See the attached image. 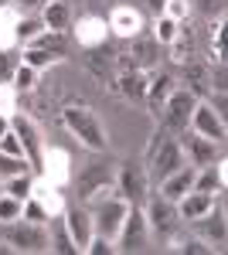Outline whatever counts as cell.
<instances>
[{
    "label": "cell",
    "instance_id": "cell-33",
    "mask_svg": "<svg viewBox=\"0 0 228 255\" xmlns=\"http://www.w3.org/2000/svg\"><path fill=\"white\" fill-rule=\"evenodd\" d=\"M31 187H34L31 174H17V177H7V184H3V194L17 197V201H27V197H31Z\"/></svg>",
    "mask_w": 228,
    "mask_h": 255
},
{
    "label": "cell",
    "instance_id": "cell-12",
    "mask_svg": "<svg viewBox=\"0 0 228 255\" xmlns=\"http://www.w3.org/2000/svg\"><path fill=\"white\" fill-rule=\"evenodd\" d=\"M10 129L17 133L20 146H24V157H27V163L31 167H41V153H44V143H41V133L38 126H34V119L20 116V113H14L10 116Z\"/></svg>",
    "mask_w": 228,
    "mask_h": 255
},
{
    "label": "cell",
    "instance_id": "cell-6",
    "mask_svg": "<svg viewBox=\"0 0 228 255\" xmlns=\"http://www.w3.org/2000/svg\"><path fill=\"white\" fill-rule=\"evenodd\" d=\"M113 180H116V174H113V167H109V163H89V167L75 177L78 197H82V201H95V204H99L102 197H109V191H116Z\"/></svg>",
    "mask_w": 228,
    "mask_h": 255
},
{
    "label": "cell",
    "instance_id": "cell-36",
    "mask_svg": "<svg viewBox=\"0 0 228 255\" xmlns=\"http://www.w3.org/2000/svg\"><path fill=\"white\" fill-rule=\"evenodd\" d=\"M31 170V163L24 157H10V153H3L0 150V177L7 180V177H17V174H27Z\"/></svg>",
    "mask_w": 228,
    "mask_h": 255
},
{
    "label": "cell",
    "instance_id": "cell-37",
    "mask_svg": "<svg viewBox=\"0 0 228 255\" xmlns=\"http://www.w3.org/2000/svg\"><path fill=\"white\" fill-rule=\"evenodd\" d=\"M17 65H20V51H14V48H0V85L14 79Z\"/></svg>",
    "mask_w": 228,
    "mask_h": 255
},
{
    "label": "cell",
    "instance_id": "cell-30",
    "mask_svg": "<svg viewBox=\"0 0 228 255\" xmlns=\"http://www.w3.org/2000/svg\"><path fill=\"white\" fill-rule=\"evenodd\" d=\"M177 31H181V24H177L174 17L157 14V24H153V41H157V44H164V48H167V44L177 38Z\"/></svg>",
    "mask_w": 228,
    "mask_h": 255
},
{
    "label": "cell",
    "instance_id": "cell-39",
    "mask_svg": "<svg viewBox=\"0 0 228 255\" xmlns=\"http://www.w3.org/2000/svg\"><path fill=\"white\" fill-rule=\"evenodd\" d=\"M20 218H27V221H38V225H48V221H51V215L41 208L34 197H27V201H24V211H20Z\"/></svg>",
    "mask_w": 228,
    "mask_h": 255
},
{
    "label": "cell",
    "instance_id": "cell-2",
    "mask_svg": "<svg viewBox=\"0 0 228 255\" xmlns=\"http://www.w3.org/2000/svg\"><path fill=\"white\" fill-rule=\"evenodd\" d=\"M3 242L10 245V252H51L48 228L38 225V221H27V218L10 221L7 232H3Z\"/></svg>",
    "mask_w": 228,
    "mask_h": 255
},
{
    "label": "cell",
    "instance_id": "cell-8",
    "mask_svg": "<svg viewBox=\"0 0 228 255\" xmlns=\"http://www.w3.org/2000/svg\"><path fill=\"white\" fill-rule=\"evenodd\" d=\"M113 187L119 191V197L126 201V204H143L147 201V187H150V177H147V170L140 167V163H123L119 170H116V180Z\"/></svg>",
    "mask_w": 228,
    "mask_h": 255
},
{
    "label": "cell",
    "instance_id": "cell-15",
    "mask_svg": "<svg viewBox=\"0 0 228 255\" xmlns=\"http://www.w3.org/2000/svg\"><path fill=\"white\" fill-rule=\"evenodd\" d=\"M61 221H65V228H68V235L75 242L78 252H85V245L92 242L95 228H92V211L89 208H65L61 211Z\"/></svg>",
    "mask_w": 228,
    "mask_h": 255
},
{
    "label": "cell",
    "instance_id": "cell-9",
    "mask_svg": "<svg viewBox=\"0 0 228 255\" xmlns=\"http://www.w3.org/2000/svg\"><path fill=\"white\" fill-rule=\"evenodd\" d=\"M116 61H119L123 68L153 72V68L160 65V44H157L153 38H143V34H136V38H130L126 51H123V55H116Z\"/></svg>",
    "mask_w": 228,
    "mask_h": 255
},
{
    "label": "cell",
    "instance_id": "cell-4",
    "mask_svg": "<svg viewBox=\"0 0 228 255\" xmlns=\"http://www.w3.org/2000/svg\"><path fill=\"white\" fill-rule=\"evenodd\" d=\"M143 218H147V228H150V235H157V238H171L174 235V228H177V204L174 201H167L164 194H153V197H147L143 204Z\"/></svg>",
    "mask_w": 228,
    "mask_h": 255
},
{
    "label": "cell",
    "instance_id": "cell-31",
    "mask_svg": "<svg viewBox=\"0 0 228 255\" xmlns=\"http://www.w3.org/2000/svg\"><path fill=\"white\" fill-rule=\"evenodd\" d=\"M167 48H171V58L174 61H188L191 55H194V38H191V31H188V27H181L177 38H174Z\"/></svg>",
    "mask_w": 228,
    "mask_h": 255
},
{
    "label": "cell",
    "instance_id": "cell-42",
    "mask_svg": "<svg viewBox=\"0 0 228 255\" xmlns=\"http://www.w3.org/2000/svg\"><path fill=\"white\" fill-rule=\"evenodd\" d=\"M174 252H184V255H208L211 245H205L201 238H191V242H177V245H174Z\"/></svg>",
    "mask_w": 228,
    "mask_h": 255
},
{
    "label": "cell",
    "instance_id": "cell-18",
    "mask_svg": "<svg viewBox=\"0 0 228 255\" xmlns=\"http://www.w3.org/2000/svg\"><path fill=\"white\" fill-rule=\"evenodd\" d=\"M75 38H78V48L92 51V48H102V44H106L109 27H106V20H102V17L85 14V17H78V24H75Z\"/></svg>",
    "mask_w": 228,
    "mask_h": 255
},
{
    "label": "cell",
    "instance_id": "cell-24",
    "mask_svg": "<svg viewBox=\"0 0 228 255\" xmlns=\"http://www.w3.org/2000/svg\"><path fill=\"white\" fill-rule=\"evenodd\" d=\"M17 20H20V10L10 7V0L0 7V48H14L17 44Z\"/></svg>",
    "mask_w": 228,
    "mask_h": 255
},
{
    "label": "cell",
    "instance_id": "cell-40",
    "mask_svg": "<svg viewBox=\"0 0 228 255\" xmlns=\"http://www.w3.org/2000/svg\"><path fill=\"white\" fill-rule=\"evenodd\" d=\"M14 102H17V89L10 82H3L0 85V113L3 116H14Z\"/></svg>",
    "mask_w": 228,
    "mask_h": 255
},
{
    "label": "cell",
    "instance_id": "cell-11",
    "mask_svg": "<svg viewBox=\"0 0 228 255\" xmlns=\"http://www.w3.org/2000/svg\"><path fill=\"white\" fill-rule=\"evenodd\" d=\"M188 126H191V133H198V136H205V139H215L218 146L225 143V133H228V129H225V119L218 116L208 102H198V106H194Z\"/></svg>",
    "mask_w": 228,
    "mask_h": 255
},
{
    "label": "cell",
    "instance_id": "cell-1",
    "mask_svg": "<svg viewBox=\"0 0 228 255\" xmlns=\"http://www.w3.org/2000/svg\"><path fill=\"white\" fill-rule=\"evenodd\" d=\"M61 123H65V129H68L85 150L102 153V150L109 146V136H106L102 119L95 116L89 106H68V109H61Z\"/></svg>",
    "mask_w": 228,
    "mask_h": 255
},
{
    "label": "cell",
    "instance_id": "cell-21",
    "mask_svg": "<svg viewBox=\"0 0 228 255\" xmlns=\"http://www.w3.org/2000/svg\"><path fill=\"white\" fill-rule=\"evenodd\" d=\"M191 191H201V194H218V191H225V163L215 160L208 167H198Z\"/></svg>",
    "mask_w": 228,
    "mask_h": 255
},
{
    "label": "cell",
    "instance_id": "cell-26",
    "mask_svg": "<svg viewBox=\"0 0 228 255\" xmlns=\"http://www.w3.org/2000/svg\"><path fill=\"white\" fill-rule=\"evenodd\" d=\"M194 225H201V232L215 242V245H222L225 242V211L222 208H211V211H205V215L198 218Z\"/></svg>",
    "mask_w": 228,
    "mask_h": 255
},
{
    "label": "cell",
    "instance_id": "cell-20",
    "mask_svg": "<svg viewBox=\"0 0 228 255\" xmlns=\"http://www.w3.org/2000/svg\"><path fill=\"white\" fill-rule=\"evenodd\" d=\"M41 24H44V31H61V34H68V27H72V7H68L65 0H44V7H41Z\"/></svg>",
    "mask_w": 228,
    "mask_h": 255
},
{
    "label": "cell",
    "instance_id": "cell-27",
    "mask_svg": "<svg viewBox=\"0 0 228 255\" xmlns=\"http://www.w3.org/2000/svg\"><path fill=\"white\" fill-rule=\"evenodd\" d=\"M48 238H51V252H61V255H75V242H72V235H68V228H65V221H61V215L51 218V232H48Z\"/></svg>",
    "mask_w": 228,
    "mask_h": 255
},
{
    "label": "cell",
    "instance_id": "cell-14",
    "mask_svg": "<svg viewBox=\"0 0 228 255\" xmlns=\"http://www.w3.org/2000/svg\"><path fill=\"white\" fill-rule=\"evenodd\" d=\"M41 174L48 184H55V187H65L68 180H72V157H68V150H61V146H51V150H44L41 153Z\"/></svg>",
    "mask_w": 228,
    "mask_h": 255
},
{
    "label": "cell",
    "instance_id": "cell-29",
    "mask_svg": "<svg viewBox=\"0 0 228 255\" xmlns=\"http://www.w3.org/2000/svg\"><path fill=\"white\" fill-rule=\"evenodd\" d=\"M20 61L41 72V68H48V65H55V61H61V58H58V55H51V51H44V48H34V44H24V51H20Z\"/></svg>",
    "mask_w": 228,
    "mask_h": 255
},
{
    "label": "cell",
    "instance_id": "cell-34",
    "mask_svg": "<svg viewBox=\"0 0 228 255\" xmlns=\"http://www.w3.org/2000/svg\"><path fill=\"white\" fill-rule=\"evenodd\" d=\"M188 10L191 14H201L208 20H218L225 14V0H188Z\"/></svg>",
    "mask_w": 228,
    "mask_h": 255
},
{
    "label": "cell",
    "instance_id": "cell-50",
    "mask_svg": "<svg viewBox=\"0 0 228 255\" xmlns=\"http://www.w3.org/2000/svg\"><path fill=\"white\" fill-rule=\"evenodd\" d=\"M0 194H3V184H0Z\"/></svg>",
    "mask_w": 228,
    "mask_h": 255
},
{
    "label": "cell",
    "instance_id": "cell-47",
    "mask_svg": "<svg viewBox=\"0 0 228 255\" xmlns=\"http://www.w3.org/2000/svg\"><path fill=\"white\" fill-rule=\"evenodd\" d=\"M7 129H10V116H3V113H0V136H3Z\"/></svg>",
    "mask_w": 228,
    "mask_h": 255
},
{
    "label": "cell",
    "instance_id": "cell-41",
    "mask_svg": "<svg viewBox=\"0 0 228 255\" xmlns=\"http://www.w3.org/2000/svg\"><path fill=\"white\" fill-rule=\"evenodd\" d=\"M0 150H3V153H10V157H24V146H20V139H17L14 129H7V133L0 136ZM24 160H27V157H24Z\"/></svg>",
    "mask_w": 228,
    "mask_h": 255
},
{
    "label": "cell",
    "instance_id": "cell-32",
    "mask_svg": "<svg viewBox=\"0 0 228 255\" xmlns=\"http://www.w3.org/2000/svg\"><path fill=\"white\" fill-rule=\"evenodd\" d=\"M41 31H44L41 17H34V14H20V20H17V44H27V41H34Z\"/></svg>",
    "mask_w": 228,
    "mask_h": 255
},
{
    "label": "cell",
    "instance_id": "cell-43",
    "mask_svg": "<svg viewBox=\"0 0 228 255\" xmlns=\"http://www.w3.org/2000/svg\"><path fill=\"white\" fill-rule=\"evenodd\" d=\"M164 14H167V17H174L177 24H181V20L191 14V10H188V0H167V3H164Z\"/></svg>",
    "mask_w": 228,
    "mask_h": 255
},
{
    "label": "cell",
    "instance_id": "cell-44",
    "mask_svg": "<svg viewBox=\"0 0 228 255\" xmlns=\"http://www.w3.org/2000/svg\"><path fill=\"white\" fill-rule=\"evenodd\" d=\"M85 252H89V255H113L116 245H113V242H106L102 235H92V242L85 245Z\"/></svg>",
    "mask_w": 228,
    "mask_h": 255
},
{
    "label": "cell",
    "instance_id": "cell-10",
    "mask_svg": "<svg viewBox=\"0 0 228 255\" xmlns=\"http://www.w3.org/2000/svg\"><path fill=\"white\" fill-rule=\"evenodd\" d=\"M194 106H198V96H194L191 89H174L171 99H167V102H164V109H160L164 126H167L171 133H184V129H188V123H191Z\"/></svg>",
    "mask_w": 228,
    "mask_h": 255
},
{
    "label": "cell",
    "instance_id": "cell-49",
    "mask_svg": "<svg viewBox=\"0 0 228 255\" xmlns=\"http://www.w3.org/2000/svg\"><path fill=\"white\" fill-rule=\"evenodd\" d=\"M3 3H7V0H0V7H3Z\"/></svg>",
    "mask_w": 228,
    "mask_h": 255
},
{
    "label": "cell",
    "instance_id": "cell-19",
    "mask_svg": "<svg viewBox=\"0 0 228 255\" xmlns=\"http://www.w3.org/2000/svg\"><path fill=\"white\" fill-rule=\"evenodd\" d=\"M181 150H188V157H191L194 167H208L215 160H222L215 139H205V136H198V133H188V129H184V139H181Z\"/></svg>",
    "mask_w": 228,
    "mask_h": 255
},
{
    "label": "cell",
    "instance_id": "cell-38",
    "mask_svg": "<svg viewBox=\"0 0 228 255\" xmlns=\"http://www.w3.org/2000/svg\"><path fill=\"white\" fill-rule=\"evenodd\" d=\"M20 211H24V201L10 194H0V225H10V221H17Z\"/></svg>",
    "mask_w": 228,
    "mask_h": 255
},
{
    "label": "cell",
    "instance_id": "cell-46",
    "mask_svg": "<svg viewBox=\"0 0 228 255\" xmlns=\"http://www.w3.org/2000/svg\"><path fill=\"white\" fill-rule=\"evenodd\" d=\"M143 3H147V10H150L153 17H157V14H164V3L167 0H143Z\"/></svg>",
    "mask_w": 228,
    "mask_h": 255
},
{
    "label": "cell",
    "instance_id": "cell-17",
    "mask_svg": "<svg viewBox=\"0 0 228 255\" xmlns=\"http://www.w3.org/2000/svg\"><path fill=\"white\" fill-rule=\"evenodd\" d=\"M194 174H198V167H194V163H181L174 174H167L164 180H160V194L177 204V201L194 187Z\"/></svg>",
    "mask_w": 228,
    "mask_h": 255
},
{
    "label": "cell",
    "instance_id": "cell-48",
    "mask_svg": "<svg viewBox=\"0 0 228 255\" xmlns=\"http://www.w3.org/2000/svg\"><path fill=\"white\" fill-rule=\"evenodd\" d=\"M0 255H10V245H7L3 238H0Z\"/></svg>",
    "mask_w": 228,
    "mask_h": 255
},
{
    "label": "cell",
    "instance_id": "cell-22",
    "mask_svg": "<svg viewBox=\"0 0 228 255\" xmlns=\"http://www.w3.org/2000/svg\"><path fill=\"white\" fill-rule=\"evenodd\" d=\"M31 197H34V201H38V204H41V208H44V211H48L51 218L65 211V201H61V187L48 184L44 177H41V180H34V187H31Z\"/></svg>",
    "mask_w": 228,
    "mask_h": 255
},
{
    "label": "cell",
    "instance_id": "cell-35",
    "mask_svg": "<svg viewBox=\"0 0 228 255\" xmlns=\"http://www.w3.org/2000/svg\"><path fill=\"white\" fill-rule=\"evenodd\" d=\"M10 85H14L17 92H31V89L38 85V68H31V65L20 61L17 72H14V79H10Z\"/></svg>",
    "mask_w": 228,
    "mask_h": 255
},
{
    "label": "cell",
    "instance_id": "cell-25",
    "mask_svg": "<svg viewBox=\"0 0 228 255\" xmlns=\"http://www.w3.org/2000/svg\"><path fill=\"white\" fill-rule=\"evenodd\" d=\"M116 89H119L126 99H143L147 96V75L136 72V68H123L119 79H116Z\"/></svg>",
    "mask_w": 228,
    "mask_h": 255
},
{
    "label": "cell",
    "instance_id": "cell-28",
    "mask_svg": "<svg viewBox=\"0 0 228 255\" xmlns=\"http://www.w3.org/2000/svg\"><path fill=\"white\" fill-rule=\"evenodd\" d=\"M181 65H184V82H188V89L198 96V92L205 89V82H208V68H205L201 61H194V58L181 61Z\"/></svg>",
    "mask_w": 228,
    "mask_h": 255
},
{
    "label": "cell",
    "instance_id": "cell-3",
    "mask_svg": "<svg viewBox=\"0 0 228 255\" xmlns=\"http://www.w3.org/2000/svg\"><path fill=\"white\" fill-rule=\"evenodd\" d=\"M181 163H188V160H184V150H181V139L167 136V133H157V143H153V150H150V170H147V177L160 184V180L167 174H174Z\"/></svg>",
    "mask_w": 228,
    "mask_h": 255
},
{
    "label": "cell",
    "instance_id": "cell-16",
    "mask_svg": "<svg viewBox=\"0 0 228 255\" xmlns=\"http://www.w3.org/2000/svg\"><path fill=\"white\" fill-rule=\"evenodd\" d=\"M177 89V79H174L171 72H153L150 79H147V96L143 102L150 106V113L160 119V109H164V102L171 99V92Z\"/></svg>",
    "mask_w": 228,
    "mask_h": 255
},
{
    "label": "cell",
    "instance_id": "cell-13",
    "mask_svg": "<svg viewBox=\"0 0 228 255\" xmlns=\"http://www.w3.org/2000/svg\"><path fill=\"white\" fill-rule=\"evenodd\" d=\"M106 27H109V34L130 41V38H136V34H143V14L136 10L133 3H116L113 10H109Z\"/></svg>",
    "mask_w": 228,
    "mask_h": 255
},
{
    "label": "cell",
    "instance_id": "cell-7",
    "mask_svg": "<svg viewBox=\"0 0 228 255\" xmlns=\"http://www.w3.org/2000/svg\"><path fill=\"white\" fill-rule=\"evenodd\" d=\"M126 201L123 197H102L99 204H95L92 211V228L95 235H102L106 242H113L116 245V235H119V225H123V218H126Z\"/></svg>",
    "mask_w": 228,
    "mask_h": 255
},
{
    "label": "cell",
    "instance_id": "cell-23",
    "mask_svg": "<svg viewBox=\"0 0 228 255\" xmlns=\"http://www.w3.org/2000/svg\"><path fill=\"white\" fill-rule=\"evenodd\" d=\"M211 208H215V194H201V191H188V194L177 201V215L188 218V221H198Z\"/></svg>",
    "mask_w": 228,
    "mask_h": 255
},
{
    "label": "cell",
    "instance_id": "cell-45",
    "mask_svg": "<svg viewBox=\"0 0 228 255\" xmlns=\"http://www.w3.org/2000/svg\"><path fill=\"white\" fill-rule=\"evenodd\" d=\"M10 7H17L20 14H31V10H41L44 0H10Z\"/></svg>",
    "mask_w": 228,
    "mask_h": 255
},
{
    "label": "cell",
    "instance_id": "cell-5",
    "mask_svg": "<svg viewBox=\"0 0 228 255\" xmlns=\"http://www.w3.org/2000/svg\"><path fill=\"white\" fill-rule=\"evenodd\" d=\"M147 242H150V228H147L143 208L130 204L123 225H119V235H116V252H143Z\"/></svg>",
    "mask_w": 228,
    "mask_h": 255
}]
</instances>
